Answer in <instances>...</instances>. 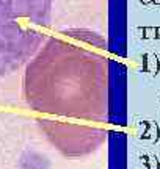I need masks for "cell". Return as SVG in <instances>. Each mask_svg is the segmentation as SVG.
Segmentation results:
<instances>
[{
	"instance_id": "6da1fadb",
	"label": "cell",
	"mask_w": 160,
	"mask_h": 169,
	"mask_svg": "<svg viewBox=\"0 0 160 169\" xmlns=\"http://www.w3.org/2000/svg\"><path fill=\"white\" fill-rule=\"evenodd\" d=\"M105 39L88 30H63L27 63L24 97L41 119L46 136L66 155L96 149L105 131L107 56Z\"/></svg>"
},
{
	"instance_id": "7a4b0ae2",
	"label": "cell",
	"mask_w": 160,
	"mask_h": 169,
	"mask_svg": "<svg viewBox=\"0 0 160 169\" xmlns=\"http://www.w3.org/2000/svg\"><path fill=\"white\" fill-rule=\"evenodd\" d=\"M52 0H0V80L13 75L43 47Z\"/></svg>"
}]
</instances>
